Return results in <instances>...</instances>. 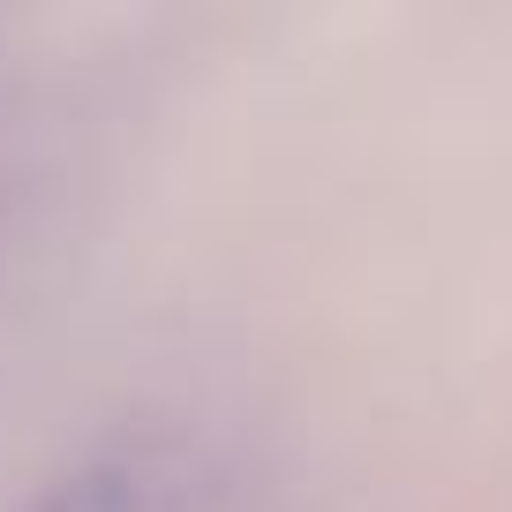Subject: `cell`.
Segmentation results:
<instances>
[{"label": "cell", "instance_id": "obj_1", "mask_svg": "<svg viewBox=\"0 0 512 512\" xmlns=\"http://www.w3.org/2000/svg\"><path fill=\"white\" fill-rule=\"evenodd\" d=\"M204 490V445L174 430H121L76 452L23 512H181Z\"/></svg>", "mask_w": 512, "mask_h": 512}]
</instances>
